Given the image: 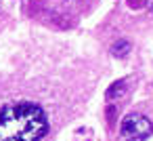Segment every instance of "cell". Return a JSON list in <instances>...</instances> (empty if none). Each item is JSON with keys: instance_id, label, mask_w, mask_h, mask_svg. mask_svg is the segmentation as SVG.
Returning a JSON list of instances; mask_svg holds the SVG:
<instances>
[{"instance_id": "cell-1", "label": "cell", "mask_w": 153, "mask_h": 141, "mask_svg": "<svg viewBox=\"0 0 153 141\" xmlns=\"http://www.w3.org/2000/svg\"><path fill=\"white\" fill-rule=\"evenodd\" d=\"M48 133L46 112L34 101H13L0 107V141H42Z\"/></svg>"}, {"instance_id": "cell-4", "label": "cell", "mask_w": 153, "mask_h": 141, "mask_svg": "<svg viewBox=\"0 0 153 141\" xmlns=\"http://www.w3.org/2000/svg\"><path fill=\"white\" fill-rule=\"evenodd\" d=\"M130 53V42L128 40H117L111 44V55L113 57H126Z\"/></svg>"}, {"instance_id": "cell-2", "label": "cell", "mask_w": 153, "mask_h": 141, "mask_svg": "<svg viewBox=\"0 0 153 141\" xmlns=\"http://www.w3.org/2000/svg\"><path fill=\"white\" fill-rule=\"evenodd\" d=\"M153 133V122L143 114H128L120 124V135L126 141H145Z\"/></svg>"}, {"instance_id": "cell-5", "label": "cell", "mask_w": 153, "mask_h": 141, "mask_svg": "<svg viewBox=\"0 0 153 141\" xmlns=\"http://www.w3.org/2000/svg\"><path fill=\"white\" fill-rule=\"evenodd\" d=\"M107 114H109V116H107V118H109V122H113V120H115V107H109V110H107Z\"/></svg>"}, {"instance_id": "cell-3", "label": "cell", "mask_w": 153, "mask_h": 141, "mask_svg": "<svg viewBox=\"0 0 153 141\" xmlns=\"http://www.w3.org/2000/svg\"><path fill=\"white\" fill-rule=\"evenodd\" d=\"M126 91H128V80H117V82H113V84L107 88L105 97H107V99H120V97L126 95Z\"/></svg>"}]
</instances>
